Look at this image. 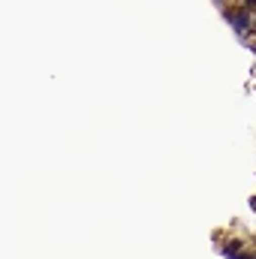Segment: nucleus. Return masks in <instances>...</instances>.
Returning a JSON list of instances; mask_svg holds the SVG:
<instances>
[{"instance_id": "nucleus-6", "label": "nucleus", "mask_w": 256, "mask_h": 259, "mask_svg": "<svg viewBox=\"0 0 256 259\" xmlns=\"http://www.w3.org/2000/svg\"><path fill=\"white\" fill-rule=\"evenodd\" d=\"M250 259H256V247H250Z\"/></svg>"}, {"instance_id": "nucleus-4", "label": "nucleus", "mask_w": 256, "mask_h": 259, "mask_svg": "<svg viewBox=\"0 0 256 259\" xmlns=\"http://www.w3.org/2000/svg\"><path fill=\"white\" fill-rule=\"evenodd\" d=\"M226 3H241V0H220V9H223Z\"/></svg>"}, {"instance_id": "nucleus-3", "label": "nucleus", "mask_w": 256, "mask_h": 259, "mask_svg": "<svg viewBox=\"0 0 256 259\" xmlns=\"http://www.w3.org/2000/svg\"><path fill=\"white\" fill-rule=\"evenodd\" d=\"M241 6H247V9H253V6H256V0H241Z\"/></svg>"}, {"instance_id": "nucleus-1", "label": "nucleus", "mask_w": 256, "mask_h": 259, "mask_svg": "<svg viewBox=\"0 0 256 259\" xmlns=\"http://www.w3.org/2000/svg\"><path fill=\"white\" fill-rule=\"evenodd\" d=\"M223 18L229 21L232 33L241 39V42H250L256 36V21H253V12L241 3H226L223 6Z\"/></svg>"}, {"instance_id": "nucleus-7", "label": "nucleus", "mask_w": 256, "mask_h": 259, "mask_svg": "<svg viewBox=\"0 0 256 259\" xmlns=\"http://www.w3.org/2000/svg\"><path fill=\"white\" fill-rule=\"evenodd\" d=\"M250 12H253V21H256V6H253V9H250Z\"/></svg>"}, {"instance_id": "nucleus-2", "label": "nucleus", "mask_w": 256, "mask_h": 259, "mask_svg": "<svg viewBox=\"0 0 256 259\" xmlns=\"http://www.w3.org/2000/svg\"><path fill=\"white\" fill-rule=\"evenodd\" d=\"M244 250H247V244L238 241V238H232V241H220V244H217V253H220L223 259H238Z\"/></svg>"}, {"instance_id": "nucleus-5", "label": "nucleus", "mask_w": 256, "mask_h": 259, "mask_svg": "<svg viewBox=\"0 0 256 259\" xmlns=\"http://www.w3.org/2000/svg\"><path fill=\"white\" fill-rule=\"evenodd\" d=\"M238 259H250V247H247V250H244V253H241Z\"/></svg>"}]
</instances>
